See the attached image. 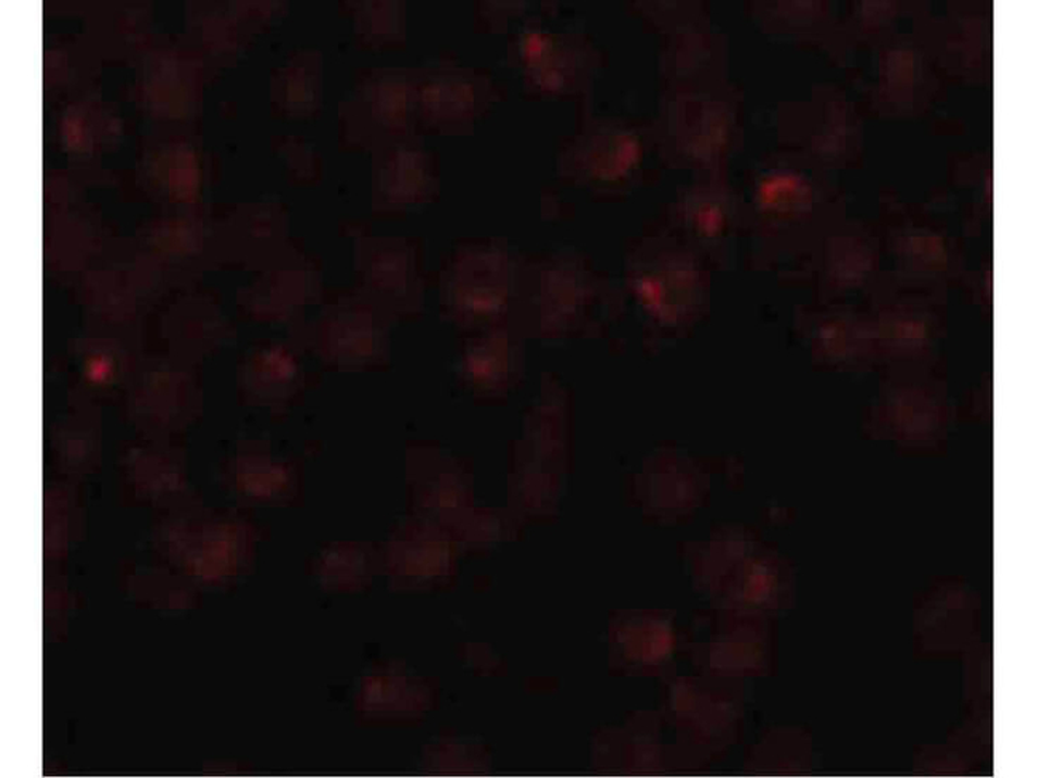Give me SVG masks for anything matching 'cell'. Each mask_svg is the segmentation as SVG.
I'll return each mask as SVG.
<instances>
[{
    "label": "cell",
    "instance_id": "obj_1",
    "mask_svg": "<svg viewBox=\"0 0 1037 778\" xmlns=\"http://www.w3.org/2000/svg\"><path fill=\"white\" fill-rule=\"evenodd\" d=\"M637 152L639 149L630 136L612 133L596 147L594 162L600 176L620 177L636 163Z\"/></svg>",
    "mask_w": 1037,
    "mask_h": 778
}]
</instances>
